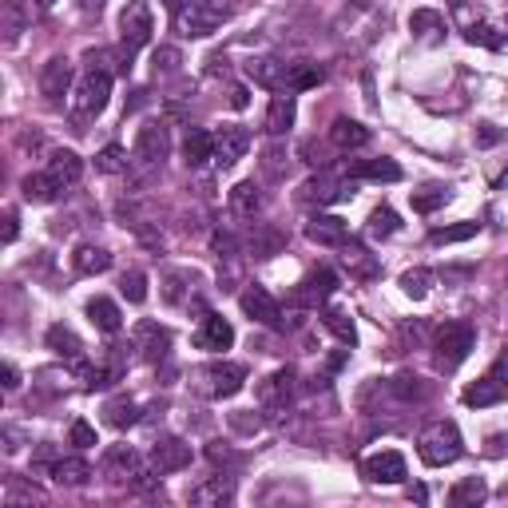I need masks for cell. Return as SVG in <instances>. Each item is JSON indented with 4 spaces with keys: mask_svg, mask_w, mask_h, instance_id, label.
<instances>
[{
    "mask_svg": "<svg viewBox=\"0 0 508 508\" xmlns=\"http://www.w3.org/2000/svg\"><path fill=\"white\" fill-rule=\"evenodd\" d=\"M108 96H111V72H103L96 64H88V72L80 76V84L72 88V100H68V116L76 123H88L96 120L103 108H108Z\"/></svg>",
    "mask_w": 508,
    "mask_h": 508,
    "instance_id": "cell-1",
    "label": "cell"
},
{
    "mask_svg": "<svg viewBox=\"0 0 508 508\" xmlns=\"http://www.w3.org/2000/svg\"><path fill=\"white\" fill-rule=\"evenodd\" d=\"M417 453L421 461L429 465V469H445V465H453L465 453V441H461V429L453 421H433L421 429L417 437Z\"/></svg>",
    "mask_w": 508,
    "mask_h": 508,
    "instance_id": "cell-2",
    "label": "cell"
},
{
    "mask_svg": "<svg viewBox=\"0 0 508 508\" xmlns=\"http://www.w3.org/2000/svg\"><path fill=\"white\" fill-rule=\"evenodd\" d=\"M334 28L341 40H350V44H369V40H378V33L386 28V13H381L373 0H350L338 13Z\"/></svg>",
    "mask_w": 508,
    "mask_h": 508,
    "instance_id": "cell-3",
    "label": "cell"
},
{
    "mask_svg": "<svg viewBox=\"0 0 508 508\" xmlns=\"http://www.w3.org/2000/svg\"><path fill=\"white\" fill-rule=\"evenodd\" d=\"M243 386H246V369L235 366V361H206V366L191 369V389L199 398L223 401V398H235Z\"/></svg>",
    "mask_w": 508,
    "mask_h": 508,
    "instance_id": "cell-4",
    "label": "cell"
},
{
    "mask_svg": "<svg viewBox=\"0 0 508 508\" xmlns=\"http://www.w3.org/2000/svg\"><path fill=\"white\" fill-rule=\"evenodd\" d=\"M473 346H476V334L469 322H445L437 330V341H433V350H437V369L453 373L473 354Z\"/></svg>",
    "mask_w": 508,
    "mask_h": 508,
    "instance_id": "cell-5",
    "label": "cell"
},
{
    "mask_svg": "<svg viewBox=\"0 0 508 508\" xmlns=\"http://www.w3.org/2000/svg\"><path fill=\"white\" fill-rule=\"evenodd\" d=\"M504 398H508V350L493 361L484 378H476L473 386H465V393H461L465 406H476V409L496 406V401H504Z\"/></svg>",
    "mask_w": 508,
    "mask_h": 508,
    "instance_id": "cell-6",
    "label": "cell"
},
{
    "mask_svg": "<svg viewBox=\"0 0 508 508\" xmlns=\"http://www.w3.org/2000/svg\"><path fill=\"white\" fill-rule=\"evenodd\" d=\"M219 24H223V13L206 8L203 0H179V5H175V28H179V36L203 40V36H211Z\"/></svg>",
    "mask_w": 508,
    "mask_h": 508,
    "instance_id": "cell-7",
    "label": "cell"
},
{
    "mask_svg": "<svg viewBox=\"0 0 508 508\" xmlns=\"http://www.w3.org/2000/svg\"><path fill=\"white\" fill-rule=\"evenodd\" d=\"M290 401H294V369L290 366L274 369L271 378L258 381V406L271 413V417H283L290 409Z\"/></svg>",
    "mask_w": 508,
    "mask_h": 508,
    "instance_id": "cell-8",
    "label": "cell"
},
{
    "mask_svg": "<svg viewBox=\"0 0 508 508\" xmlns=\"http://www.w3.org/2000/svg\"><path fill=\"white\" fill-rule=\"evenodd\" d=\"M120 36H123V44H128V52L151 44L155 16H151V8L143 5V0H128V8L120 13Z\"/></svg>",
    "mask_w": 508,
    "mask_h": 508,
    "instance_id": "cell-9",
    "label": "cell"
},
{
    "mask_svg": "<svg viewBox=\"0 0 508 508\" xmlns=\"http://www.w3.org/2000/svg\"><path fill=\"white\" fill-rule=\"evenodd\" d=\"M171 151V131L168 123H143L139 136H136V159L143 168H155V163H163Z\"/></svg>",
    "mask_w": 508,
    "mask_h": 508,
    "instance_id": "cell-10",
    "label": "cell"
},
{
    "mask_svg": "<svg viewBox=\"0 0 508 508\" xmlns=\"http://www.w3.org/2000/svg\"><path fill=\"white\" fill-rule=\"evenodd\" d=\"M361 473H366V481H373V484H401L409 476L406 457L393 449H381V453H373V457H366L361 461Z\"/></svg>",
    "mask_w": 508,
    "mask_h": 508,
    "instance_id": "cell-11",
    "label": "cell"
},
{
    "mask_svg": "<svg viewBox=\"0 0 508 508\" xmlns=\"http://www.w3.org/2000/svg\"><path fill=\"white\" fill-rule=\"evenodd\" d=\"M238 302H243L246 318H251V322H258V326H266V330H283V326H286V322H283V310H278V302H274L271 294H266L263 286H246Z\"/></svg>",
    "mask_w": 508,
    "mask_h": 508,
    "instance_id": "cell-12",
    "label": "cell"
},
{
    "mask_svg": "<svg viewBox=\"0 0 508 508\" xmlns=\"http://www.w3.org/2000/svg\"><path fill=\"white\" fill-rule=\"evenodd\" d=\"M354 195V179L350 183H341L334 179V175H314V179H306L302 183V191H298V199L302 203H318V206H326V203H338V199H350Z\"/></svg>",
    "mask_w": 508,
    "mask_h": 508,
    "instance_id": "cell-13",
    "label": "cell"
},
{
    "mask_svg": "<svg viewBox=\"0 0 508 508\" xmlns=\"http://www.w3.org/2000/svg\"><path fill=\"white\" fill-rule=\"evenodd\" d=\"M246 151H251V131L246 128L226 123L223 131H215V163H219V168H235Z\"/></svg>",
    "mask_w": 508,
    "mask_h": 508,
    "instance_id": "cell-14",
    "label": "cell"
},
{
    "mask_svg": "<svg viewBox=\"0 0 508 508\" xmlns=\"http://www.w3.org/2000/svg\"><path fill=\"white\" fill-rule=\"evenodd\" d=\"M143 469V457L131 445H111L108 453H103V476H111L116 484H131V476Z\"/></svg>",
    "mask_w": 508,
    "mask_h": 508,
    "instance_id": "cell-15",
    "label": "cell"
},
{
    "mask_svg": "<svg viewBox=\"0 0 508 508\" xmlns=\"http://www.w3.org/2000/svg\"><path fill=\"white\" fill-rule=\"evenodd\" d=\"M40 91L48 96V103H60L72 96V60L68 56H52L44 72H40Z\"/></svg>",
    "mask_w": 508,
    "mask_h": 508,
    "instance_id": "cell-16",
    "label": "cell"
},
{
    "mask_svg": "<svg viewBox=\"0 0 508 508\" xmlns=\"http://www.w3.org/2000/svg\"><path fill=\"white\" fill-rule=\"evenodd\" d=\"M338 290V274L326 271V266H318V271H310L302 283H298V302L302 306H318V302H330V294Z\"/></svg>",
    "mask_w": 508,
    "mask_h": 508,
    "instance_id": "cell-17",
    "label": "cell"
},
{
    "mask_svg": "<svg viewBox=\"0 0 508 508\" xmlns=\"http://www.w3.org/2000/svg\"><path fill=\"white\" fill-rule=\"evenodd\" d=\"M151 465L159 473H179L191 465V445L179 441V437H159L151 449Z\"/></svg>",
    "mask_w": 508,
    "mask_h": 508,
    "instance_id": "cell-18",
    "label": "cell"
},
{
    "mask_svg": "<svg viewBox=\"0 0 508 508\" xmlns=\"http://www.w3.org/2000/svg\"><path fill=\"white\" fill-rule=\"evenodd\" d=\"M306 238L318 246H341L350 238V226H346V219H338V215H310Z\"/></svg>",
    "mask_w": 508,
    "mask_h": 508,
    "instance_id": "cell-19",
    "label": "cell"
},
{
    "mask_svg": "<svg viewBox=\"0 0 508 508\" xmlns=\"http://www.w3.org/2000/svg\"><path fill=\"white\" fill-rule=\"evenodd\" d=\"M195 346L199 350H211V354H219V350H231L235 346V326L226 322L219 314H206L199 334H195Z\"/></svg>",
    "mask_w": 508,
    "mask_h": 508,
    "instance_id": "cell-20",
    "label": "cell"
},
{
    "mask_svg": "<svg viewBox=\"0 0 508 508\" xmlns=\"http://www.w3.org/2000/svg\"><path fill=\"white\" fill-rule=\"evenodd\" d=\"M341 266H346L350 278H358V283H369V278L381 274V263H378V258H373L361 243H350V238L341 243Z\"/></svg>",
    "mask_w": 508,
    "mask_h": 508,
    "instance_id": "cell-21",
    "label": "cell"
},
{
    "mask_svg": "<svg viewBox=\"0 0 508 508\" xmlns=\"http://www.w3.org/2000/svg\"><path fill=\"white\" fill-rule=\"evenodd\" d=\"M246 76H251L254 84L274 88V91L286 88V64H283V60H274V56H254V60H246Z\"/></svg>",
    "mask_w": 508,
    "mask_h": 508,
    "instance_id": "cell-22",
    "label": "cell"
},
{
    "mask_svg": "<svg viewBox=\"0 0 508 508\" xmlns=\"http://www.w3.org/2000/svg\"><path fill=\"white\" fill-rule=\"evenodd\" d=\"M294 116H298V103H294V96L283 88L278 96L271 100V108H266V131L271 136H286L290 128H294Z\"/></svg>",
    "mask_w": 508,
    "mask_h": 508,
    "instance_id": "cell-23",
    "label": "cell"
},
{
    "mask_svg": "<svg viewBox=\"0 0 508 508\" xmlns=\"http://www.w3.org/2000/svg\"><path fill=\"white\" fill-rule=\"evenodd\" d=\"M168 346H171V334L159 322H139L136 326V350L148 361H159L163 354H168Z\"/></svg>",
    "mask_w": 508,
    "mask_h": 508,
    "instance_id": "cell-24",
    "label": "cell"
},
{
    "mask_svg": "<svg viewBox=\"0 0 508 508\" xmlns=\"http://www.w3.org/2000/svg\"><path fill=\"white\" fill-rule=\"evenodd\" d=\"M330 143H334L338 151H358V148H366L369 143V128H361L358 120H334L330 123Z\"/></svg>",
    "mask_w": 508,
    "mask_h": 508,
    "instance_id": "cell-25",
    "label": "cell"
},
{
    "mask_svg": "<svg viewBox=\"0 0 508 508\" xmlns=\"http://www.w3.org/2000/svg\"><path fill=\"white\" fill-rule=\"evenodd\" d=\"M48 175H52V179H56L60 187H76L80 179H84V159H80L76 151H52Z\"/></svg>",
    "mask_w": 508,
    "mask_h": 508,
    "instance_id": "cell-26",
    "label": "cell"
},
{
    "mask_svg": "<svg viewBox=\"0 0 508 508\" xmlns=\"http://www.w3.org/2000/svg\"><path fill=\"white\" fill-rule=\"evenodd\" d=\"M48 350H56L60 358H68V361H84V341L76 338V330L64 326V322H56V326H48Z\"/></svg>",
    "mask_w": 508,
    "mask_h": 508,
    "instance_id": "cell-27",
    "label": "cell"
},
{
    "mask_svg": "<svg viewBox=\"0 0 508 508\" xmlns=\"http://www.w3.org/2000/svg\"><path fill=\"white\" fill-rule=\"evenodd\" d=\"M48 473L56 476V484H68V489H80V484L91 481V465L80 457H56L48 465Z\"/></svg>",
    "mask_w": 508,
    "mask_h": 508,
    "instance_id": "cell-28",
    "label": "cell"
},
{
    "mask_svg": "<svg viewBox=\"0 0 508 508\" xmlns=\"http://www.w3.org/2000/svg\"><path fill=\"white\" fill-rule=\"evenodd\" d=\"M183 155H187V168H203V163L215 159V136L203 128H191L183 139Z\"/></svg>",
    "mask_w": 508,
    "mask_h": 508,
    "instance_id": "cell-29",
    "label": "cell"
},
{
    "mask_svg": "<svg viewBox=\"0 0 508 508\" xmlns=\"http://www.w3.org/2000/svg\"><path fill=\"white\" fill-rule=\"evenodd\" d=\"M231 481L226 476H211V481H199L191 489V504H199V508H219V504H226L231 501Z\"/></svg>",
    "mask_w": 508,
    "mask_h": 508,
    "instance_id": "cell-30",
    "label": "cell"
},
{
    "mask_svg": "<svg viewBox=\"0 0 508 508\" xmlns=\"http://www.w3.org/2000/svg\"><path fill=\"white\" fill-rule=\"evenodd\" d=\"M88 318H91V326L96 330H103V334H120V326H123V314H120V306L111 302V298H91Z\"/></svg>",
    "mask_w": 508,
    "mask_h": 508,
    "instance_id": "cell-31",
    "label": "cell"
},
{
    "mask_svg": "<svg viewBox=\"0 0 508 508\" xmlns=\"http://www.w3.org/2000/svg\"><path fill=\"white\" fill-rule=\"evenodd\" d=\"M484 496H489V484L481 481V476H465V481H457L449 489V504H457V508H476V504H484Z\"/></svg>",
    "mask_w": 508,
    "mask_h": 508,
    "instance_id": "cell-32",
    "label": "cell"
},
{
    "mask_svg": "<svg viewBox=\"0 0 508 508\" xmlns=\"http://www.w3.org/2000/svg\"><path fill=\"white\" fill-rule=\"evenodd\" d=\"M72 266H76L80 274H103L111 266V254L96 243H84V246H76V254H72Z\"/></svg>",
    "mask_w": 508,
    "mask_h": 508,
    "instance_id": "cell-33",
    "label": "cell"
},
{
    "mask_svg": "<svg viewBox=\"0 0 508 508\" xmlns=\"http://www.w3.org/2000/svg\"><path fill=\"white\" fill-rule=\"evenodd\" d=\"M231 206H235V215H243V219H254L258 211H263V191H258V183H238L235 191H231Z\"/></svg>",
    "mask_w": 508,
    "mask_h": 508,
    "instance_id": "cell-34",
    "label": "cell"
},
{
    "mask_svg": "<svg viewBox=\"0 0 508 508\" xmlns=\"http://www.w3.org/2000/svg\"><path fill=\"white\" fill-rule=\"evenodd\" d=\"M24 8H20V0H5L0 5V33H5V44L13 48L16 40H20V33H24Z\"/></svg>",
    "mask_w": 508,
    "mask_h": 508,
    "instance_id": "cell-35",
    "label": "cell"
},
{
    "mask_svg": "<svg viewBox=\"0 0 508 508\" xmlns=\"http://www.w3.org/2000/svg\"><path fill=\"white\" fill-rule=\"evenodd\" d=\"M20 191H24V199H28V203H52L60 191H64V187H60V183L44 171V175H28V179L20 183Z\"/></svg>",
    "mask_w": 508,
    "mask_h": 508,
    "instance_id": "cell-36",
    "label": "cell"
},
{
    "mask_svg": "<svg viewBox=\"0 0 508 508\" xmlns=\"http://www.w3.org/2000/svg\"><path fill=\"white\" fill-rule=\"evenodd\" d=\"M409 33L421 36V40H437L445 33V16L437 8H417V13L409 16Z\"/></svg>",
    "mask_w": 508,
    "mask_h": 508,
    "instance_id": "cell-37",
    "label": "cell"
},
{
    "mask_svg": "<svg viewBox=\"0 0 508 508\" xmlns=\"http://www.w3.org/2000/svg\"><path fill=\"white\" fill-rule=\"evenodd\" d=\"M322 322H326V330L334 334L341 346H358V330H354V318L346 314V310H338V306H330L326 314H322Z\"/></svg>",
    "mask_w": 508,
    "mask_h": 508,
    "instance_id": "cell-38",
    "label": "cell"
},
{
    "mask_svg": "<svg viewBox=\"0 0 508 508\" xmlns=\"http://www.w3.org/2000/svg\"><path fill=\"white\" fill-rule=\"evenodd\" d=\"M326 80V72L318 64H286V91H306L318 88Z\"/></svg>",
    "mask_w": 508,
    "mask_h": 508,
    "instance_id": "cell-39",
    "label": "cell"
},
{
    "mask_svg": "<svg viewBox=\"0 0 508 508\" xmlns=\"http://www.w3.org/2000/svg\"><path fill=\"white\" fill-rule=\"evenodd\" d=\"M350 175H358V179H373V183H398L401 168L393 159H366V163H358Z\"/></svg>",
    "mask_w": 508,
    "mask_h": 508,
    "instance_id": "cell-40",
    "label": "cell"
},
{
    "mask_svg": "<svg viewBox=\"0 0 508 508\" xmlns=\"http://www.w3.org/2000/svg\"><path fill=\"white\" fill-rule=\"evenodd\" d=\"M393 398L398 401H425L429 398V386H425V378H417V373H398V378L389 381Z\"/></svg>",
    "mask_w": 508,
    "mask_h": 508,
    "instance_id": "cell-41",
    "label": "cell"
},
{
    "mask_svg": "<svg viewBox=\"0 0 508 508\" xmlns=\"http://www.w3.org/2000/svg\"><path fill=\"white\" fill-rule=\"evenodd\" d=\"M286 246V235L283 231H271V226H254V238H251V251L254 258H274L278 251Z\"/></svg>",
    "mask_w": 508,
    "mask_h": 508,
    "instance_id": "cell-42",
    "label": "cell"
},
{
    "mask_svg": "<svg viewBox=\"0 0 508 508\" xmlns=\"http://www.w3.org/2000/svg\"><path fill=\"white\" fill-rule=\"evenodd\" d=\"M103 413H108V425H116V429H128V425L139 421V406L131 398H116L103 406Z\"/></svg>",
    "mask_w": 508,
    "mask_h": 508,
    "instance_id": "cell-43",
    "label": "cell"
},
{
    "mask_svg": "<svg viewBox=\"0 0 508 508\" xmlns=\"http://www.w3.org/2000/svg\"><path fill=\"white\" fill-rule=\"evenodd\" d=\"M398 231H401L398 211H393V206H373V215H369V235H373V238H389V235H398Z\"/></svg>",
    "mask_w": 508,
    "mask_h": 508,
    "instance_id": "cell-44",
    "label": "cell"
},
{
    "mask_svg": "<svg viewBox=\"0 0 508 508\" xmlns=\"http://www.w3.org/2000/svg\"><path fill=\"white\" fill-rule=\"evenodd\" d=\"M465 40H469V44H481V48L501 52L508 36H504V33H496L493 24H481V20H476V24H469V28H465Z\"/></svg>",
    "mask_w": 508,
    "mask_h": 508,
    "instance_id": "cell-45",
    "label": "cell"
},
{
    "mask_svg": "<svg viewBox=\"0 0 508 508\" xmlns=\"http://www.w3.org/2000/svg\"><path fill=\"white\" fill-rule=\"evenodd\" d=\"M445 203H449V191H445V187H421V191H413V211L417 215H433Z\"/></svg>",
    "mask_w": 508,
    "mask_h": 508,
    "instance_id": "cell-46",
    "label": "cell"
},
{
    "mask_svg": "<svg viewBox=\"0 0 508 508\" xmlns=\"http://www.w3.org/2000/svg\"><path fill=\"white\" fill-rule=\"evenodd\" d=\"M96 168H100L103 175H123V171L131 168V159H128V151L111 143V148H103V151L96 155Z\"/></svg>",
    "mask_w": 508,
    "mask_h": 508,
    "instance_id": "cell-47",
    "label": "cell"
},
{
    "mask_svg": "<svg viewBox=\"0 0 508 508\" xmlns=\"http://www.w3.org/2000/svg\"><path fill=\"white\" fill-rule=\"evenodd\" d=\"M120 294L128 298V302H136V306L148 302V274H143V271H128L120 278Z\"/></svg>",
    "mask_w": 508,
    "mask_h": 508,
    "instance_id": "cell-48",
    "label": "cell"
},
{
    "mask_svg": "<svg viewBox=\"0 0 508 508\" xmlns=\"http://www.w3.org/2000/svg\"><path fill=\"white\" fill-rule=\"evenodd\" d=\"M429 286H433V274L425 271V266H417V271H406V274H401V290H406L413 302H421V298L429 294Z\"/></svg>",
    "mask_w": 508,
    "mask_h": 508,
    "instance_id": "cell-49",
    "label": "cell"
},
{
    "mask_svg": "<svg viewBox=\"0 0 508 508\" xmlns=\"http://www.w3.org/2000/svg\"><path fill=\"white\" fill-rule=\"evenodd\" d=\"M40 504L44 501V493L40 489H33V484H20L16 476H8V493H5V504Z\"/></svg>",
    "mask_w": 508,
    "mask_h": 508,
    "instance_id": "cell-50",
    "label": "cell"
},
{
    "mask_svg": "<svg viewBox=\"0 0 508 508\" xmlns=\"http://www.w3.org/2000/svg\"><path fill=\"white\" fill-rule=\"evenodd\" d=\"M481 231V223H457V226H441V231H433V243H465V238H473Z\"/></svg>",
    "mask_w": 508,
    "mask_h": 508,
    "instance_id": "cell-51",
    "label": "cell"
},
{
    "mask_svg": "<svg viewBox=\"0 0 508 508\" xmlns=\"http://www.w3.org/2000/svg\"><path fill=\"white\" fill-rule=\"evenodd\" d=\"M68 441L76 445V449H91V445H100V441H96V429H91V425H88L84 417H76V421H72Z\"/></svg>",
    "mask_w": 508,
    "mask_h": 508,
    "instance_id": "cell-52",
    "label": "cell"
},
{
    "mask_svg": "<svg viewBox=\"0 0 508 508\" xmlns=\"http://www.w3.org/2000/svg\"><path fill=\"white\" fill-rule=\"evenodd\" d=\"M286 151L283 148H266V159H263V171L266 175H271V179H283V175H286Z\"/></svg>",
    "mask_w": 508,
    "mask_h": 508,
    "instance_id": "cell-53",
    "label": "cell"
},
{
    "mask_svg": "<svg viewBox=\"0 0 508 508\" xmlns=\"http://www.w3.org/2000/svg\"><path fill=\"white\" fill-rule=\"evenodd\" d=\"M171 76V72H179V48H159L155 52V76Z\"/></svg>",
    "mask_w": 508,
    "mask_h": 508,
    "instance_id": "cell-54",
    "label": "cell"
},
{
    "mask_svg": "<svg viewBox=\"0 0 508 508\" xmlns=\"http://www.w3.org/2000/svg\"><path fill=\"white\" fill-rule=\"evenodd\" d=\"M231 429L258 433V429H263V417H254V409H238V413H231Z\"/></svg>",
    "mask_w": 508,
    "mask_h": 508,
    "instance_id": "cell-55",
    "label": "cell"
},
{
    "mask_svg": "<svg viewBox=\"0 0 508 508\" xmlns=\"http://www.w3.org/2000/svg\"><path fill=\"white\" fill-rule=\"evenodd\" d=\"M183 278L187 274H179V271H168L163 274V298H168V302H183Z\"/></svg>",
    "mask_w": 508,
    "mask_h": 508,
    "instance_id": "cell-56",
    "label": "cell"
},
{
    "mask_svg": "<svg viewBox=\"0 0 508 508\" xmlns=\"http://www.w3.org/2000/svg\"><path fill=\"white\" fill-rule=\"evenodd\" d=\"M20 441H24V433H20L16 425H5V453H8V457L24 449V445H20Z\"/></svg>",
    "mask_w": 508,
    "mask_h": 508,
    "instance_id": "cell-57",
    "label": "cell"
},
{
    "mask_svg": "<svg viewBox=\"0 0 508 508\" xmlns=\"http://www.w3.org/2000/svg\"><path fill=\"white\" fill-rule=\"evenodd\" d=\"M476 143H481V148H493V143H501V131H496L493 123H484V128L476 131Z\"/></svg>",
    "mask_w": 508,
    "mask_h": 508,
    "instance_id": "cell-58",
    "label": "cell"
},
{
    "mask_svg": "<svg viewBox=\"0 0 508 508\" xmlns=\"http://www.w3.org/2000/svg\"><path fill=\"white\" fill-rule=\"evenodd\" d=\"M246 103H251V91H246L243 84H235V88H231V108H238V111H243Z\"/></svg>",
    "mask_w": 508,
    "mask_h": 508,
    "instance_id": "cell-59",
    "label": "cell"
},
{
    "mask_svg": "<svg viewBox=\"0 0 508 508\" xmlns=\"http://www.w3.org/2000/svg\"><path fill=\"white\" fill-rule=\"evenodd\" d=\"M5 389H8V393H13V389H20V369L13 366V361H8V366H5Z\"/></svg>",
    "mask_w": 508,
    "mask_h": 508,
    "instance_id": "cell-60",
    "label": "cell"
},
{
    "mask_svg": "<svg viewBox=\"0 0 508 508\" xmlns=\"http://www.w3.org/2000/svg\"><path fill=\"white\" fill-rule=\"evenodd\" d=\"M16 231H20V226H16V211H8L5 215V243H16Z\"/></svg>",
    "mask_w": 508,
    "mask_h": 508,
    "instance_id": "cell-61",
    "label": "cell"
},
{
    "mask_svg": "<svg viewBox=\"0 0 508 508\" xmlns=\"http://www.w3.org/2000/svg\"><path fill=\"white\" fill-rule=\"evenodd\" d=\"M206 8H215V13H223V16H231V5H226V0H203Z\"/></svg>",
    "mask_w": 508,
    "mask_h": 508,
    "instance_id": "cell-62",
    "label": "cell"
},
{
    "mask_svg": "<svg viewBox=\"0 0 508 508\" xmlns=\"http://www.w3.org/2000/svg\"><path fill=\"white\" fill-rule=\"evenodd\" d=\"M36 5H40V8H52V5H56V0H36Z\"/></svg>",
    "mask_w": 508,
    "mask_h": 508,
    "instance_id": "cell-63",
    "label": "cell"
},
{
    "mask_svg": "<svg viewBox=\"0 0 508 508\" xmlns=\"http://www.w3.org/2000/svg\"><path fill=\"white\" fill-rule=\"evenodd\" d=\"M504 36H508V20H504Z\"/></svg>",
    "mask_w": 508,
    "mask_h": 508,
    "instance_id": "cell-64",
    "label": "cell"
}]
</instances>
